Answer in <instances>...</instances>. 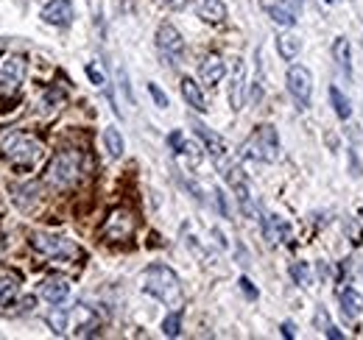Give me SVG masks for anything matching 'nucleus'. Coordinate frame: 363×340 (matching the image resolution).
<instances>
[{
    "label": "nucleus",
    "mask_w": 363,
    "mask_h": 340,
    "mask_svg": "<svg viewBox=\"0 0 363 340\" xmlns=\"http://www.w3.org/2000/svg\"><path fill=\"white\" fill-rule=\"evenodd\" d=\"M193 128H196V134L204 140V145H207V151H210L216 168L227 178L229 187H238L240 181H246V176H243V170H240V165H238V159H235V154H232V148H229L227 142H224L216 131H210L204 123H193Z\"/></svg>",
    "instance_id": "obj_1"
},
{
    "label": "nucleus",
    "mask_w": 363,
    "mask_h": 340,
    "mask_svg": "<svg viewBox=\"0 0 363 340\" xmlns=\"http://www.w3.org/2000/svg\"><path fill=\"white\" fill-rule=\"evenodd\" d=\"M0 151H3V157H6L11 165H17V168H34V165L43 159V154H45L43 142H40L37 137L26 134V131H9V134H3Z\"/></svg>",
    "instance_id": "obj_2"
},
{
    "label": "nucleus",
    "mask_w": 363,
    "mask_h": 340,
    "mask_svg": "<svg viewBox=\"0 0 363 340\" xmlns=\"http://www.w3.org/2000/svg\"><path fill=\"white\" fill-rule=\"evenodd\" d=\"M143 290L148 296L160 298L162 304H179L182 301L179 276L171 268H165V265H151L143 273Z\"/></svg>",
    "instance_id": "obj_3"
},
{
    "label": "nucleus",
    "mask_w": 363,
    "mask_h": 340,
    "mask_svg": "<svg viewBox=\"0 0 363 340\" xmlns=\"http://www.w3.org/2000/svg\"><path fill=\"white\" fill-rule=\"evenodd\" d=\"M82 151H73V148H67V151H59L56 157H53V162L48 165V184L50 187H56V190H67V187H73L79 178H82Z\"/></svg>",
    "instance_id": "obj_4"
},
{
    "label": "nucleus",
    "mask_w": 363,
    "mask_h": 340,
    "mask_svg": "<svg viewBox=\"0 0 363 340\" xmlns=\"http://www.w3.org/2000/svg\"><path fill=\"white\" fill-rule=\"evenodd\" d=\"M243 157L257 159V162H277L279 159V137L274 126H257L255 134L243 142Z\"/></svg>",
    "instance_id": "obj_5"
},
{
    "label": "nucleus",
    "mask_w": 363,
    "mask_h": 340,
    "mask_svg": "<svg viewBox=\"0 0 363 340\" xmlns=\"http://www.w3.org/2000/svg\"><path fill=\"white\" fill-rule=\"evenodd\" d=\"M31 246L40 251V254L50 256V259H79L82 256V249L62 237V234H48V232H34L31 234Z\"/></svg>",
    "instance_id": "obj_6"
},
{
    "label": "nucleus",
    "mask_w": 363,
    "mask_h": 340,
    "mask_svg": "<svg viewBox=\"0 0 363 340\" xmlns=\"http://www.w3.org/2000/svg\"><path fill=\"white\" fill-rule=\"evenodd\" d=\"M288 92L294 95L299 109H308L311 98H313V73L308 67H302V64H294L288 70Z\"/></svg>",
    "instance_id": "obj_7"
},
{
    "label": "nucleus",
    "mask_w": 363,
    "mask_h": 340,
    "mask_svg": "<svg viewBox=\"0 0 363 340\" xmlns=\"http://www.w3.org/2000/svg\"><path fill=\"white\" fill-rule=\"evenodd\" d=\"M101 234L109 243L129 240L135 234V217H132V212L129 210H112L109 217H106V223H104V229H101Z\"/></svg>",
    "instance_id": "obj_8"
},
{
    "label": "nucleus",
    "mask_w": 363,
    "mask_h": 340,
    "mask_svg": "<svg viewBox=\"0 0 363 340\" xmlns=\"http://www.w3.org/2000/svg\"><path fill=\"white\" fill-rule=\"evenodd\" d=\"M23 76H26V59L6 53L0 59V92H9V95L17 92V86L23 84Z\"/></svg>",
    "instance_id": "obj_9"
},
{
    "label": "nucleus",
    "mask_w": 363,
    "mask_h": 340,
    "mask_svg": "<svg viewBox=\"0 0 363 340\" xmlns=\"http://www.w3.org/2000/svg\"><path fill=\"white\" fill-rule=\"evenodd\" d=\"M157 47H160V53H162L171 64H177L182 59V53H184V40H182V34L171 23H162V26L157 28Z\"/></svg>",
    "instance_id": "obj_10"
},
{
    "label": "nucleus",
    "mask_w": 363,
    "mask_h": 340,
    "mask_svg": "<svg viewBox=\"0 0 363 340\" xmlns=\"http://www.w3.org/2000/svg\"><path fill=\"white\" fill-rule=\"evenodd\" d=\"M73 17H76V11H73L70 0H50L43 8V20L50 23V26H70Z\"/></svg>",
    "instance_id": "obj_11"
},
{
    "label": "nucleus",
    "mask_w": 363,
    "mask_h": 340,
    "mask_svg": "<svg viewBox=\"0 0 363 340\" xmlns=\"http://www.w3.org/2000/svg\"><path fill=\"white\" fill-rule=\"evenodd\" d=\"M224 73H227L224 59H221L218 53H207V56H204V62H201V67H199L201 81H204L207 86H216L221 79H224Z\"/></svg>",
    "instance_id": "obj_12"
},
{
    "label": "nucleus",
    "mask_w": 363,
    "mask_h": 340,
    "mask_svg": "<svg viewBox=\"0 0 363 340\" xmlns=\"http://www.w3.org/2000/svg\"><path fill=\"white\" fill-rule=\"evenodd\" d=\"M40 293H43V298L50 301V304H62V301H67V296H70V282H67L65 276L53 273V276H48L45 282H43Z\"/></svg>",
    "instance_id": "obj_13"
},
{
    "label": "nucleus",
    "mask_w": 363,
    "mask_h": 340,
    "mask_svg": "<svg viewBox=\"0 0 363 340\" xmlns=\"http://www.w3.org/2000/svg\"><path fill=\"white\" fill-rule=\"evenodd\" d=\"M243 89H246V64L240 59H235V70H232V86H229V103L232 109H243Z\"/></svg>",
    "instance_id": "obj_14"
},
{
    "label": "nucleus",
    "mask_w": 363,
    "mask_h": 340,
    "mask_svg": "<svg viewBox=\"0 0 363 340\" xmlns=\"http://www.w3.org/2000/svg\"><path fill=\"white\" fill-rule=\"evenodd\" d=\"M263 234L269 243H288L291 240V226L279 215H266L263 217Z\"/></svg>",
    "instance_id": "obj_15"
},
{
    "label": "nucleus",
    "mask_w": 363,
    "mask_h": 340,
    "mask_svg": "<svg viewBox=\"0 0 363 340\" xmlns=\"http://www.w3.org/2000/svg\"><path fill=\"white\" fill-rule=\"evenodd\" d=\"M20 273L17 271H0V307L14 304V298L20 296Z\"/></svg>",
    "instance_id": "obj_16"
},
{
    "label": "nucleus",
    "mask_w": 363,
    "mask_h": 340,
    "mask_svg": "<svg viewBox=\"0 0 363 340\" xmlns=\"http://www.w3.org/2000/svg\"><path fill=\"white\" fill-rule=\"evenodd\" d=\"M333 59H335L341 76L344 79H352V50H350V40L347 37H338L333 42Z\"/></svg>",
    "instance_id": "obj_17"
},
{
    "label": "nucleus",
    "mask_w": 363,
    "mask_h": 340,
    "mask_svg": "<svg viewBox=\"0 0 363 340\" xmlns=\"http://www.w3.org/2000/svg\"><path fill=\"white\" fill-rule=\"evenodd\" d=\"M196 11L204 23H224L227 20V6L224 0H196Z\"/></svg>",
    "instance_id": "obj_18"
},
{
    "label": "nucleus",
    "mask_w": 363,
    "mask_h": 340,
    "mask_svg": "<svg viewBox=\"0 0 363 340\" xmlns=\"http://www.w3.org/2000/svg\"><path fill=\"white\" fill-rule=\"evenodd\" d=\"M338 301H341V312H344L350 321H355V318L363 312V296L355 290V288H344L341 296H338Z\"/></svg>",
    "instance_id": "obj_19"
},
{
    "label": "nucleus",
    "mask_w": 363,
    "mask_h": 340,
    "mask_svg": "<svg viewBox=\"0 0 363 340\" xmlns=\"http://www.w3.org/2000/svg\"><path fill=\"white\" fill-rule=\"evenodd\" d=\"M73 318H76V335H95V329H98V315L92 312L90 307L79 304V307L73 310Z\"/></svg>",
    "instance_id": "obj_20"
},
{
    "label": "nucleus",
    "mask_w": 363,
    "mask_h": 340,
    "mask_svg": "<svg viewBox=\"0 0 363 340\" xmlns=\"http://www.w3.org/2000/svg\"><path fill=\"white\" fill-rule=\"evenodd\" d=\"M182 95H184L187 106H193L196 112H207V101H204V92H201V86L196 84L193 79H182Z\"/></svg>",
    "instance_id": "obj_21"
},
{
    "label": "nucleus",
    "mask_w": 363,
    "mask_h": 340,
    "mask_svg": "<svg viewBox=\"0 0 363 340\" xmlns=\"http://www.w3.org/2000/svg\"><path fill=\"white\" fill-rule=\"evenodd\" d=\"M277 50H279V56H282L285 62H294V59L299 56V50H302V40H299L296 34H282V37L277 40Z\"/></svg>",
    "instance_id": "obj_22"
},
{
    "label": "nucleus",
    "mask_w": 363,
    "mask_h": 340,
    "mask_svg": "<svg viewBox=\"0 0 363 340\" xmlns=\"http://www.w3.org/2000/svg\"><path fill=\"white\" fill-rule=\"evenodd\" d=\"M104 145H106V151H109V157L112 159H121L123 157V137H121V131L118 128H104Z\"/></svg>",
    "instance_id": "obj_23"
},
{
    "label": "nucleus",
    "mask_w": 363,
    "mask_h": 340,
    "mask_svg": "<svg viewBox=\"0 0 363 340\" xmlns=\"http://www.w3.org/2000/svg\"><path fill=\"white\" fill-rule=\"evenodd\" d=\"M330 101H333V109H335V115H338L341 120H347V118L352 115V106H350V101L344 98V92H341L338 86H330Z\"/></svg>",
    "instance_id": "obj_24"
},
{
    "label": "nucleus",
    "mask_w": 363,
    "mask_h": 340,
    "mask_svg": "<svg viewBox=\"0 0 363 340\" xmlns=\"http://www.w3.org/2000/svg\"><path fill=\"white\" fill-rule=\"evenodd\" d=\"M316 327L327 335V338H333V340H344V335L333 327V321H330V315H327V310L324 307H318L316 310Z\"/></svg>",
    "instance_id": "obj_25"
},
{
    "label": "nucleus",
    "mask_w": 363,
    "mask_h": 340,
    "mask_svg": "<svg viewBox=\"0 0 363 340\" xmlns=\"http://www.w3.org/2000/svg\"><path fill=\"white\" fill-rule=\"evenodd\" d=\"M269 14H272V20L277 26H285V28L296 26V14L291 8H285V6H269Z\"/></svg>",
    "instance_id": "obj_26"
},
{
    "label": "nucleus",
    "mask_w": 363,
    "mask_h": 340,
    "mask_svg": "<svg viewBox=\"0 0 363 340\" xmlns=\"http://www.w3.org/2000/svg\"><path fill=\"white\" fill-rule=\"evenodd\" d=\"M70 315H73V312H65V310H53V312L48 315V324H50V329H53L56 335H65V332H67V321H70Z\"/></svg>",
    "instance_id": "obj_27"
},
{
    "label": "nucleus",
    "mask_w": 363,
    "mask_h": 340,
    "mask_svg": "<svg viewBox=\"0 0 363 340\" xmlns=\"http://www.w3.org/2000/svg\"><path fill=\"white\" fill-rule=\"evenodd\" d=\"M179 329H182V312L179 310H174V312L162 321V332H165L168 338H177V335H179Z\"/></svg>",
    "instance_id": "obj_28"
},
{
    "label": "nucleus",
    "mask_w": 363,
    "mask_h": 340,
    "mask_svg": "<svg viewBox=\"0 0 363 340\" xmlns=\"http://www.w3.org/2000/svg\"><path fill=\"white\" fill-rule=\"evenodd\" d=\"M291 276H294V282H296L299 288H308V285H311V271H308L305 262H294V265H291Z\"/></svg>",
    "instance_id": "obj_29"
},
{
    "label": "nucleus",
    "mask_w": 363,
    "mask_h": 340,
    "mask_svg": "<svg viewBox=\"0 0 363 340\" xmlns=\"http://www.w3.org/2000/svg\"><path fill=\"white\" fill-rule=\"evenodd\" d=\"M182 157H187V159H190V165L196 168V165L201 162V148H199L196 142H184V148H182Z\"/></svg>",
    "instance_id": "obj_30"
},
{
    "label": "nucleus",
    "mask_w": 363,
    "mask_h": 340,
    "mask_svg": "<svg viewBox=\"0 0 363 340\" xmlns=\"http://www.w3.org/2000/svg\"><path fill=\"white\" fill-rule=\"evenodd\" d=\"M148 92H151V98L157 101V106H160V109H165V106H168V98H165V92H162V89H160L157 84H148Z\"/></svg>",
    "instance_id": "obj_31"
},
{
    "label": "nucleus",
    "mask_w": 363,
    "mask_h": 340,
    "mask_svg": "<svg viewBox=\"0 0 363 340\" xmlns=\"http://www.w3.org/2000/svg\"><path fill=\"white\" fill-rule=\"evenodd\" d=\"M87 76H90V81L95 86H106V79H104V73H101L95 64H87Z\"/></svg>",
    "instance_id": "obj_32"
},
{
    "label": "nucleus",
    "mask_w": 363,
    "mask_h": 340,
    "mask_svg": "<svg viewBox=\"0 0 363 340\" xmlns=\"http://www.w3.org/2000/svg\"><path fill=\"white\" fill-rule=\"evenodd\" d=\"M168 145L174 148V154H182V148H184V140H182L179 131H174V134L168 137Z\"/></svg>",
    "instance_id": "obj_33"
},
{
    "label": "nucleus",
    "mask_w": 363,
    "mask_h": 340,
    "mask_svg": "<svg viewBox=\"0 0 363 340\" xmlns=\"http://www.w3.org/2000/svg\"><path fill=\"white\" fill-rule=\"evenodd\" d=\"M240 288H243V293H246L249 298H257V288H255V285H252V282H249L246 276L240 279Z\"/></svg>",
    "instance_id": "obj_34"
},
{
    "label": "nucleus",
    "mask_w": 363,
    "mask_h": 340,
    "mask_svg": "<svg viewBox=\"0 0 363 340\" xmlns=\"http://www.w3.org/2000/svg\"><path fill=\"white\" fill-rule=\"evenodd\" d=\"M282 335H285L288 340L294 338V324H291V321H285V324H282Z\"/></svg>",
    "instance_id": "obj_35"
},
{
    "label": "nucleus",
    "mask_w": 363,
    "mask_h": 340,
    "mask_svg": "<svg viewBox=\"0 0 363 340\" xmlns=\"http://www.w3.org/2000/svg\"><path fill=\"white\" fill-rule=\"evenodd\" d=\"M165 6H171V8H184L187 6V0H162Z\"/></svg>",
    "instance_id": "obj_36"
},
{
    "label": "nucleus",
    "mask_w": 363,
    "mask_h": 340,
    "mask_svg": "<svg viewBox=\"0 0 363 340\" xmlns=\"http://www.w3.org/2000/svg\"><path fill=\"white\" fill-rule=\"evenodd\" d=\"M324 3H338V0H324Z\"/></svg>",
    "instance_id": "obj_37"
},
{
    "label": "nucleus",
    "mask_w": 363,
    "mask_h": 340,
    "mask_svg": "<svg viewBox=\"0 0 363 340\" xmlns=\"http://www.w3.org/2000/svg\"><path fill=\"white\" fill-rule=\"evenodd\" d=\"M0 249H3V240H0Z\"/></svg>",
    "instance_id": "obj_38"
}]
</instances>
